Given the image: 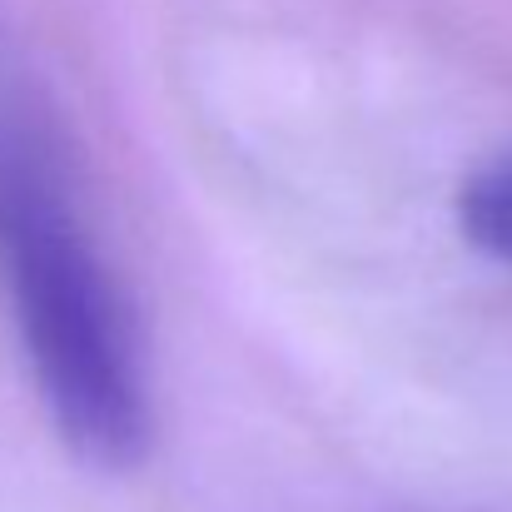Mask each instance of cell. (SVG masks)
<instances>
[{
  "label": "cell",
  "mask_w": 512,
  "mask_h": 512,
  "mask_svg": "<svg viewBox=\"0 0 512 512\" xmlns=\"http://www.w3.org/2000/svg\"><path fill=\"white\" fill-rule=\"evenodd\" d=\"M0 279L60 438L95 468H135L155 438L135 314L45 135L0 110Z\"/></svg>",
  "instance_id": "1"
},
{
  "label": "cell",
  "mask_w": 512,
  "mask_h": 512,
  "mask_svg": "<svg viewBox=\"0 0 512 512\" xmlns=\"http://www.w3.org/2000/svg\"><path fill=\"white\" fill-rule=\"evenodd\" d=\"M458 229L488 259L512 264V160L478 170L458 189Z\"/></svg>",
  "instance_id": "2"
}]
</instances>
